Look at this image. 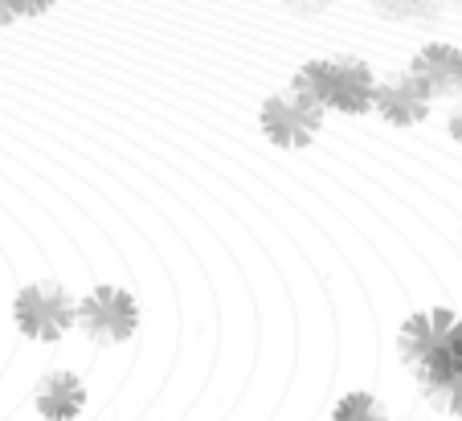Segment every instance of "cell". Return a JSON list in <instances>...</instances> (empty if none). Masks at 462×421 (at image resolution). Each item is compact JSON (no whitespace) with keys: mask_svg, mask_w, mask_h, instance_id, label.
<instances>
[{"mask_svg":"<svg viewBox=\"0 0 462 421\" xmlns=\"http://www.w3.org/2000/svg\"><path fill=\"white\" fill-rule=\"evenodd\" d=\"M450 393H454V397H450V405H454V409L462 413V377H458V380H454V385H450Z\"/></svg>","mask_w":462,"mask_h":421,"instance_id":"9","label":"cell"},{"mask_svg":"<svg viewBox=\"0 0 462 421\" xmlns=\"http://www.w3.org/2000/svg\"><path fill=\"white\" fill-rule=\"evenodd\" d=\"M82 327L90 340H123L135 332V307L123 290H95V298L82 307Z\"/></svg>","mask_w":462,"mask_h":421,"instance_id":"2","label":"cell"},{"mask_svg":"<svg viewBox=\"0 0 462 421\" xmlns=\"http://www.w3.org/2000/svg\"><path fill=\"white\" fill-rule=\"evenodd\" d=\"M446 0H376V13L393 21H434Z\"/></svg>","mask_w":462,"mask_h":421,"instance_id":"5","label":"cell"},{"mask_svg":"<svg viewBox=\"0 0 462 421\" xmlns=\"http://www.w3.org/2000/svg\"><path fill=\"white\" fill-rule=\"evenodd\" d=\"M307 82H319L315 98L328 106H344V111H365L373 98V74L365 62H315L307 70Z\"/></svg>","mask_w":462,"mask_h":421,"instance_id":"1","label":"cell"},{"mask_svg":"<svg viewBox=\"0 0 462 421\" xmlns=\"http://www.w3.org/2000/svg\"><path fill=\"white\" fill-rule=\"evenodd\" d=\"M446 5H458V9H462V0H446Z\"/></svg>","mask_w":462,"mask_h":421,"instance_id":"10","label":"cell"},{"mask_svg":"<svg viewBox=\"0 0 462 421\" xmlns=\"http://www.w3.org/2000/svg\"><path fill=\"white\" fill-rule=\"evenodd\" d=\"M291 13H299V17H315V13H328L332 9V0H282Z\"/></svg>","mask_w":462,"mask_h":421,"instance_id":"7","label":"cell"},{"mask_svg":"<svg viewBox=\"0 0 462 421\" xmlns=\"http://www.w3.org/2000/svg\"><path fill=\"white\" fill-rule=\"evenodd\" d=\"M50 0H5V17L0 21H9V17H17V13H37V9H45Z\"/></svg>","mask_w":462,"mask_h":421,"instance_id":"8","label":"cell"},{"mask_svg":"<svg viewBox=\"0 0 462 421\" xmlns=\"http://www.w3.org/2000/svg\"><path fill=\"white\" fill-rule=\"evenodd\" d=\"M315 103H319V98L279 95L271 106H266L262 124H266V132H271L279 143H303L307 135L315 132V124H319V111H315Z\"/></svg>","mask_w":462,"mask_h":421,"instance_id":"3","label":"cell"},{"mask_svg":"<svg viewBox=\"0 0 462 421\" xmlns=\"http://www.w3.org/2000/svg\"><path fill=\"white\" fill-rule=\"evenodd\" d=\"M17 316L29 335H45V340H50L61 327H70V303H66L58 290H25Z\"/></svg>","mask_w":462,"mask_h":421,"instance_id":"4","label":"cell"},{"mask_svg":"<svg viewBox=\"0 0 462 421\" xmlns=\"http://www.w3.org/2000/svg\"><path fill=\"white\" fill-rule=\"evenodd\" d=\"M336 421H384V413H381V405H376L368 393H352L348 401H340Z\"/></svg>","mask_w":462,"mask_h":421,"instance_id":"6","label":"cell"}]
</instances>
